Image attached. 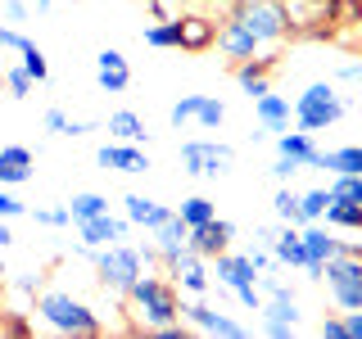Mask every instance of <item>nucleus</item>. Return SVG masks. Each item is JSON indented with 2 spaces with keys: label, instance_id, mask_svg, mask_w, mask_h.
<instances>
[{
  "label": "nucleus",
  "instance_id": "obj_1",
  "mask_svg": "<svg viewBox=\"0 0 362 339\" xmlns=\"http://www.w3.org/2000/svg\"><path fill=\"white\" fill-rule=\"evenodd\" d=\"M127 299V312L132 321L141 326L145 335L154 331V326H168V321H181V290L173 285V280L154 276V271H141V280L122 294Z\"/></svg>",
  "mask_w": 362,
  "mask_h": 339
},
{
  "label": "nucleus",
  "instance_id": "obj_2",
  "mask_svg": "<svg viewBox=\"0 0 362 339\" xmlns=\"http://www.w3.org/2000/svg\"><path fill=\"white\" fill-rule=\"evenodd\" d=\"M37 316L54 335H105L100 312L90 308V303H82L77 294H68V290H41L37 294Z\"/></svg>",
  "mask_w": 362,
  "mask_h": 339
},
{
  "label": "nucleus",
  "instance_id": "obj_3",
  "mask_svg": "<svg viewBox=\"0 0 362 339\" xmlns=\"http://www.w3.org/2000/svg\"><path fill=\"white\" fill-rule=\"evenodd\" d=\"M349 113V105L339 100V90L335 82H313L308 90H303L299 100H294V127L299 131H326V127H335L339 118Z\"/></svg>",
  "mask_w": 362,
  "mask_h": 339
},
{
  "label": "nucleus",
  "instance_id": "obj_4",
  "mask_svg": "<svg viewBox=\"0 0 362 339\" xmlns=\"http://www.w3.org/2000/svg\"><path fill=\"white\" fill-rule=\"evenodd\" d=\"M95 276H100V285L113 290V294H127L136 280H141V254H136V244L132 240H118V244H105V249H95Z\"/></svg>",
  "mask_w": 362,
  "mask_h": 339
},
{
  "label": "nucleus",
  "instance_id": "obj_5",
  "mask_svg": "<svg viewBox=\"0 0 362 339\" xmlns=\"http://www.w3.org/2000/svg\"><path fill=\"white\" fill-rule=\"evenodd\" d=\"M322 280H326V294L339 312L349 308H362V258L358 254H335L322 263Z\"/></svg>",
  "mask_w": 362,
  "mask_h": 339
},
{
  "label": "nucleus",
  "instance_id": "obj_6",
  "mask_svg": "<svg viewBox=\"0 0 362 339\" xmlns=\"http://www.w3.org/2000/svg\"><path fill=\"white\" fill-rule=\"evenodd\" d=\"M235 167V150L222 141H186L181 145V172L199 181H218Z\"/></svg>",
  "mask_w": 362,
  "mask_h": 339
},
{
  "label": "nucleus",
  "instance_id": "obj_7",
  "mask_svg": "<svg viewBox=\"0 0 362 339\" xmlns=\"http://www.w3.org/2000/svg\"><path fill=\"white\" fill-rule=\"evenodd\" d=\"M281 9H286V28L290 32L326 41L331 37V23L339 14V0H281Z\"/></svg>",
  "mask_w": 362,
  "mask_h": 339
},
{
  "label": "nucleus",
  "instance_id": "obj_8",
  "mask_svg": "<svg viewBox=\"0 0 362 339\" xmlns=\"http://www.w3.org/2000/svg\"><path fill=\"white\" fill-rule=\"evenodd\" d=\"M235 18L245 23L249 32H254L263 45H281L290 37V28H286V9H281V0H240V5L231 9Z\"/></svg>",
  "mask_w": 362,
  "mask_h": 339
},
{
  "label": "nucleus",
  "instance_id": "obj_9",
  "mask_svg": "<svg viewBox=\"0 0 362 339\" xmlns=\"http://www.w3.org/2000/svg\"><path fill=\"white\" fill-rule=\"evenodd\" d=\"M168 276H173V285L181 290V294H190V299H204V294L213 290V271H209V258L204 254H195V249H181V254H173L168 258Z\"/></svg>",
  "mask_w": 362,
  "mask_h": 339
},
{
  "label": "nucleus",
  "instance_id": "obj_10",
  "mask_svg": "<svg viewBox=\"0 0 362 339\" xmlns=\"http://www.w3.org/2000/svg\"><path fill=\"white\" fill-rule=\"evenodd\" d=\"M181 321L195 326V331H204V335H222V339H245L249 335L245 321L226 316L222 308H209L204 299H181Z\"/></svg>",
  "mask_w": 362,
  "mask_h": 339
},
{
  "label": "nucleus",
  "instance_id": "obj_11",
  "mask_svg": "<svg viewBox=\"0 0 362 339\" xmlns=\"http://www.w3.org/2000/svg\"><path fill=\"white\" fill-rule=\"evenodd\" d=\"M95 163L105 167V172H150V154H145V145H132V141H105L95 150Z\"/></svg>",
  "mask_w": 362,
  "mask_h": 339
},
{
  "label": "nucleus",
  "instance_id": "obj_12",
  "mask_svg": "<svg viewBox=\"0 0 362 339\" xmlns=\"http://www.w3.org/2000/svg\"><path fill=\"white\" fill-rule=\"evenodd\" d=\"M299 240H303V249H308V267H303V271H308V280H322V263L339 254V235L326 222H303Z\"/></svg>",
  "mask_w": 362,
  "mask_h": 339
},
{
  "label": "nucleus",
  "instance_id": "obj_13",
  "mask_svg": "<svg viewBox=\"0 0 362 339\" xmlns=\"http://www.w3.org/2000/svg\"><path fill=\"white\" fill-rule=\"evenodd\" d=\"M213 45H218L226 59H235V64H240V59H254V54H263V41H258L235 14H226V18L218 23V41H213Z\"/></svg>",
  "mask_w": 362,
  "mask_h": 339
},
{
  "label": "nucleus",
  "instance_id": "obj_14",
  "mask_svg": "<svg viewBox=\"0 0 362 339\" xmlns=\"http://www.w3.org/2000/svg\"><path fill=\"white\" fill-rule=\"evenodd\" d=\"M231 240H235V222H226V218H209L204 226H190L186 231V244L195 249V254H204V258L231 249Z\"/></svg>",
  "mask_w": 362,
  "mask_h": 339
},
{
  "label": "nucleus",
  "instance_id": "obj_15",
  "mask_svg": "<svg viewBox=\"0 0 362 339\" xmlns=\"http://www.w3.org/2000/svg\"><path fill=\"white\" fill-rule=\"evenodd\" d=\"M136 226L127 218H113V213H100L90 222H77V235L90 244V249H105V244H118V240H132Z\"/></svg>",
  "mask_w": 362,
  "mask_h": 339
},
{
  "label": "nucleus",
  "instance_id": "obj_16",
  "mask_svg": "<svg viewBox=\"0 0 362 339\" xmlns=\"http://www.w3.org/2000/svg\"><path fill=\"white\" fill-rule=\"evenodd\" d=\"M263 331L272 339H290V335H299V299H263Z\"/></svg>",
  "mask_w": 362,
  "mask_h": 339
},
{
  "label": "nucleus",
  "instance_id": "obj_17",
  "mask_svg": "<svg viewBox=\"0 0 362 339\" xmlns=\"http://www.w3.org/2000/svg\"><path fill=\"white\" fill-rule=\"evenodd\" d=\"M272 68H276V59H272V54H254V59H240V64H235V86H240L249 100L267 95V90H272Z\"/></svg>",
  "mask_w": 362,
  "mask_h": 339
},
{
  "label": "nucleus",
  "instance_id": "obj_18",
  "mask_svg": "<svg viewBox=\"0 0 362 339\" xmlns=\"http://www.w3.org/2000/svg\"><path fill=\"white\" fill-rule=\"evenodd\" d=\"M213 276H218V285H226V290H240V285H254L258 271H254V263H249L245 254L222 249V254H213Z\"/></svg>",
  "mask_w": 362,
  "mask_h": 339
},
{
  "label": "nucleus",
  "instance_id": "obj_19",
  "mask_svg": "<svg viewBox=\"0 0 362 339\" xmlns=\"http://www.w3.org/2000/svg\"><path fill=\"white\" fill-rule=\"evenodd\" d=\"M177 23H181V50H190V54L209 50V45L218 41V18H209V14H186V9H181Z\"/></svg>",
  "mask_w": 362,
  "mask_h": 339
},
{
  "label": "nucleus",
  "instance_id": "obj_20",
  "mask_svg": "<svg viewBox=\"0 0 362 339\" xmlns=\"http://www.w3.org/2000/svg\"><path fill=\"white\" fill-rule=\"evenodd\" d=\"M254 118L263 122L267 136H281V131H290V122H294V105L286 95H272V90H267V95L254 100Z\"/></svg>",
  "mask_w": 362,
  "mask_h": 339
},
{
  "label": "nucleus",
  "instance_id": "obj_21",
  "mask_svg": "<svg viewBox=\"0 0 362 339\" xmlns=\"http://www.w3.org/2000/svg\"><path fill=\"white\" fill-rule=\"evenodd\" d=\"M313 167H317V172H331V177H362V145H344V150H317Z\"/></svg>",
  "mask_w": 362,
  "mask_h": 339
},
{
  "label": "nucleus",
  "instance_id": "obj_22",
  "mask_svg": "<svg viewBox=\"0 0 362 339\" xmlns=\"http://www.w3.org/2000/svg\"><path fill=\"white\" fill-rule=\"evenodd\" d=\"M122 218H127L132 226H141V231H154L163 218H173V208L158 203V199H150V195H127V199H122Z\"/></svg>",
  "mask_w": 362,
  "mask_h": 339
},
{
  "label": "nucleus",
  "instance_id": "obj_23",
  "mask_svg": "<svg viewBox=\"0 0 362 339\" xmlns=\"http://www.w3.org/2000/svg\"><path fill=\"white\" fill-rule=\"evenodd\" d=\"M109 141H132V145H150V127H145V118L136 109H113L109 122H105Z\"/></svg>",
  "mask_w": 362,
  "mask_h": 339
},
{
  "label": "nucleus",
  "instance_id": "obj_24",
  "mask_svg": "<svg viewBox=\"0 0 362 339\" xmlns=\"http://www.w3.org/2000/svg\"><path fill=\"white\" fill-rule=\"evenodd\" d=\"M32 181V150L28 145H0V186Z\"/></svg>",
  "mask_w": 362,
  "mask_h": 339
},
{
  "label": "nucleus",
  "instance_id": "obj_25",
  "mask_svg": "<svg viewBox=\"0 0 362 339\" xmlns=\"http://www.w3.org/2000/svg\"><path fill=\"white\" fill-rule=\"evenodd\" d=\"M272 258H276V267H308V249L299 240V226L281 222L276 240H272Z\"/></svg>",
  "mask_w": 362,
  "mask_h": 339
},
{
  "label": "nucleus",
  "instance_id": "obj_26",
  "mask_svg": "<svg viewBox=\"0 0 362 339\" xmlns=\"http://www.w3.org/2000/svg\"><path fill=\"white\" fill-rule=\"evenodd\" d=\"M186 231H190V226L181 222L177 213H173V218H163V222L154 226V231H145V235H150V240H154L158 258H163V263H168V258H173V254H181V249H186Z\"/></svg>",
  "mask_w": 362,
  "mask_h": 339
},
{
  "label": "nucleus",
  "instance_id": "obj_27",
  "mask_svg": "<svg viewBox=\"0 0 362 339\" xmlns=\"http://www.w3.org/2000/svg\"><path fill=\"white\" fill-rule=\"evenodd\" d=\"M276 154H286L294 158V163H303V167H313V158H317V136L313 131H281L276 136Z\"/></svg>",
  "mask_w": 362,
  "mask_h": 339
},
{
  "label": "nucleus",
  "instance_id": "obj_28",
  "mask_svg": "<svg viewBox=\"0 0 362 339\" xmlns=\"http://www.w3.org/2000/svg\"><path fill=\"white\" fill-rule=\"evenodd\" d=\"M100 213H109V199L105 195H95V190H77L73 199H68V218L77 222H90V218H100Z\"/></svg>",
  "mask_w": 362,
  "mask_h": 339
},
{
  "label": "nucleus",
  "instance_id": "obj_29",
  "mask_svg": "<svg viewBox=\"0 0 362 339\" xmlns=\"http://www.w3.org/2000/svg\"><path fill=\"white\" fill-rule=\"evenodd\" d=\"M145 45H154V50H181V23L177 18H158L150 28L141 32Z\"/></svg>",
  "mask_w": 362,
  "mask_h": 339
},
{
  "label": "nucleus",
  "instance_id": "obj_30",
  "mask_svg": "<svg viewBox=\"0 0 362 339\" xmlns=\"http://www.w3.org/2000/svg\"><path fill=\"white\" fill-rule=\"evenodd\" d=\"M331 203H335L331 186L303 190V195H299V226H303V222H322V218H326V208H331Z\"/></svg>",
  "mask_w": 362,
  "mask_h": 339
},
{
  "label": "nucleus",
  "instance_id": "obj_31",
  "mask_svg": "<svg viewBox=\"0 0 362 339\" xmlns=\"http://www.w3.org/2000/svg\"><path fill=\"white\" fill-rule=\"evenodd\" d=\"M95 86L105 95H122L132 86V64H95Z\"/></svg>",
  "mask_w": 362,
  "mask_h": 339
},
{
  "label": "nucleus",
  "instance_id": "obj_32",
  "mask_svg": "<svg viewBox=\"0 0 362 339\" xmlns=\"http://www.w3.org/2000/svg\"><path fill=\"white\" fill-rule=\"evenodd\" d=\"M326 226H331V231H358L362 235V203H331V208H326V218H322Z\"/></svg>",
  "mask_w": 362,
  "mask_h": 339
},
{
  "label": "nucleus",
  "instance_id": "obj_33",
  "mask_svg": "<svg viewBox=\"0 0 362 339\" xmlns=\"http://www.w3.org/2000/svg\"><path fill=\"white\" fill-rule=\"evenodd\" d=\"M186 226H204L209 218H218V203L213 199H204V195H190V199H181V208H173Z\"/></svg>",
  "mask_w": 362,
  "mask_h": 339
},
{
  "label": "nucleus",
  "instance_id": "obj_34",
  "mask_svg": "<svg viewBox=\"0 0 362 339\" xmlns=\"http://www.w3.org/2000/svg\"><path fill=\"white\" fill-rule=\"evenodd\" d=\"M195 122L204 131H218L222 122H226V105L218 95H199V109H195Z\"/></svg>",
  "mask_w": 362,
  "mask_h": 339
},
{
  "label": "nucleus",
  "instance_id": "obj_35",
  "mask_svg": "<svg viewBox=\"0 0 362 339\" xmlns=\"http://www.w3.org/2000/svg\"><path fill=\"white\" fill-rule=\"evenodd\" d=\"M272 213H276V222L299 226V190L281 186V190H276V199H272Z\"/></svg>",
  "mask_w": 362,
  "mask_h": 339
},
{
  "label": "nucleus",
  "instance_id": "obj_36",
  "mask_svg": "<svg viewBox=\"0 0 362 339\" xmlns=\"http://www.w3.org/2000/svg\"><path fill=\"white\" fill-rule=\"evenodd\" d=\"M18 54H23V68H28V77H32V82H45V77H50V64H45V54L37 50V41H28Z\"/></svg>",
  "mask_w": 362,
  "mask_h": 339
},
{
  "label": "nucleus",
  "instance_id": "obj_37",
  "mask_svg": "<svg viewBox=\"0 0 362 339\" xmlns=\"http://www.w3.org/2000/svg\"><path fill=\"white\" fill-rule=\"evenodd\" d=\"M331 195L339 203H362V177H331Z\"/></svg>",
  "mask_w": 362,
  "mask_h": 339
},
{
  "label": "nucleus",
  "instance_id": "obj_38",
  "mask_svg": "<svg viewBox=\"0 0 362 339\" xmlns=\"http://www.w3.org/2000/svg\"><path fill=\"white\" fill-rule=\"evenodd\" d=\"M258 294H263V299H290L294 290L276 276V267H272V271H258Z\"/></svg>",
  "mask_w": 362,
  "mask_h": 339
},
{
  "label": "nucleus",
  "instance_id": "obj_39",
  "mask_svg": "<svg viewBox=\"0 0 362 339\" xmlns=\"http://www.w3.org/2000/svg\"><path fill=\"white\" fill-rule=\"evenodd\" d=\"M195 109H199V95H181L173 109H168V122L173 127H190L195 122Z\"/></svg>",
  "mask_w": 362,
  "mask_h": 339
},
{
  "label": "nucleus",
  "instance_id": "obj_40",
  "mask_svg": "<svg viewBox=\"0 0 362 339\" xmlns=\"http://www.w3.org/2000/svg\"><path fill=\"white\" fill-rule=\"evenodd\" d=\"M5 86H9V95H14V100H28V90H32L28 68H23V64H9L5 68Z\"/></svg>",
  "mask_w": 362,
  "mask_h": 339
},
{
  "label": "nucleus",
  "instance_id": "obj_41",
  "mask_svg": "<svg viewBox=\"0 0 362 339\" xmlns=\"http://www.w3.org/2000/svg\"><path fill=\"white\" fill-rule=\"evenodd\" d=\"M23 213H28V203L14 195V186H0V218L14 222V218H23Z\"/></svg>",
  "mask_w": 362,
  "mask_h": 339
},
{
  "label": "nucleus",
  "instance_id": "obj_42",
  "mask_svg": "<svg viewBox=\"0 0 362 339\" xmlns=\"http://www.w3.org/2000/svg\"><path fill=\"white\" fill-rule=\"evenodd\" d=\"M267 172H272V177H276V181H281V186H290V181H294V177H299V172H303V163H294V158H286V154H276V163H272V167H267Z\"/></svg>",
  "mask_w": 362,
  "mask_h": 339
},
{
  "label": "nucleus",
  "instance_id": "obj_43",
  "mask_svg": "<svg viewBox=\"0 0 362 339\" xmlns=\"http://www.w3.org/2000/svg\"><path fill=\"white\" fill-rule=\"evenodd\" d=\"M32 37H28V32H18V28H9V23H0V50H23V45H28Z\"/></svg>",
  "mask_w": 362,
  "mask_h": 339
},
{
  "label": "nucleus",
  "instance_id": "obj_44",
  "mask_svg": "<svg viewBox=\"0 0 362 339\" xmlns=\"http://www.w3.org/2000/svg\"><path fill=\"white\" fill-rule=\"evenodd\" d=\"M245 258L254 263V271H272V267H276V258H272V249H267V244H254V249H245Z\"/></svg>",
  "mask_w": 362,
  "mask_h": 339
},
{
  "label": "nucleus",
  "instance_id": "obj_45",
  "mask_svg": "<svg viewBox=\"0 0 362 339\" xmlns=\"http://www.w3.org/2000/svg\"><path fill=\"white\" fill-rule=\"evenodd\" d=\"M32 218H37L41 226H68V222H73V218H68V203H64V208H37Z\"/></svg>",
  "mask_w": 362,
  "mask_h": 339
},
{
  "label": "nucleus",
  "instance_id": "obj_46",
  "mask_svg": "<svg viewBox=\"0 0 362 339\" xmlns=\"http://www.w3.org/2000/svg\"><path fill=\"white\" fill-rule=\"evenodd\" d=\"M317 335H322V339H344V316H339V312L322 316V326H317Z\"/></svg>",
  "mask_w": 362,
  "mask_h": 339
},
{
  "label": "nucleus",
  "instance_id": "obj_47",
  "mask_svg": "<svg viewBox=\"0 0 362 339\" xmlns=\"http://www.w3.org/2000/svg\"><path fill=\"white\" fill-rule=\"evenodd\" d=\"M231 294L245 303L249 312H258V308H263V294H258V280H254V285H240V290H231Z\"/></svg>",
  "mask_w": 362,
  "mask_h": 339
},
{
  "label": "nucleus",
  "instance_id": "obj_48",
  "mask_svg": "<svg viewBox=\"0 0 362 339\" xmlns=\"http://www.w3.org/2000/svg\"><path fill=\"white\" fill-rule=\"evenodd\" d=\"M41 127H45V131H54V136H64V131H68V113H64V109H45Z\"/></svg>",
  "mask_w": 362,
  "mask_h": 339
},
{
  "label": "nucleus",
  "instance_id": "obj_49",
  "mask_svg": "<svg viewBox=\"0 0 362 339\" xmlns=\"http://www.w3.org/2000/svg\"><path fill=\"white\" fill-rule=\"evenodd\" d=\"M339 316H344V339H362V308H349Z\"/></svg>",
  "mask_w": 362,
  "mask_h": 339
},
{
  "label": "nucleus",
  "instance_id": "obj_50",
  "mask_svg": "<svg viewBox=\"0 0 362 339\" xmlns=\"http://www.w3.org/2000/svg\"><path fill=\"white\" fill-rule=\"evenodd\" d=\"M150 335H154V339H186V321H168V326H154Z\"/></svg>",
  "mask_w": 362,
  "mask_h": 339
},
{
  "label": "nucleus",
  "instance_id": "obj_51",
  "mask_svg": "<svg viewBox=\"0 0 362 339\" xmlns=\"http://www.w3.org/2000/svg\"><path fill=\"white\" fill-rule=\"evenodd\" d=\"M136 254H141V263H145V271H150L154 263H163V258H158V249H154V240H136Z\"/></svg>",
  "mask_w": 362,
  "mask_h": 339
},
{
  "label": "nucleus",
  "instance_id": "obj_52",
  "mask_svg": "<svg viewBox=\"0 0 362 339\" xmlns=\"http://www.w3.org/2000/svg\"><path fill=\"white\" fill-rule=\"evenodd\" d=\"M100 127V122H90V118H68V131L64 136H73V141H77V136H86V131H95Z\"/></svg>",
  "mask_w": 362,
  "mask_h": 339
},
{
  "label": "nucleus",
  "instance_id": "obj_53",
  "mask_svg": "<svg viewBox=\"0 0 362 339\" xmlns=\"http://www.w3.org/2000/svg\"><path fill=\"white\" fill-rule=\"evenodd\" d=\"M5 18L9 23H28V5H23V0H5Z\"/></svg>",
  "mask_w": 362,
  "mask_h": 339
},
{
  "label": "nucleus",
  "instance_id": "obj_54",
  "mask_svg": "<svg viewBox=\"0 0 362 339\" xmlns=\"http://www.w3.org/2000/svg\"><path fill=\"white\" fill-rule=\"evenodd\" d=\"M276 231H281V226H258V231H254V244H267V249H272V240H276Z\"/></svg>",
  "mask_w": 362,
  "mask_h": 339
},
{
  "label": "nucleus",
  "instance_id": "obj_55",
  "mask_svg": "<svg viewBox=\"0 0 362 339\" xmlns=\"http://www.w3.org/2000/svg\"><path fill=\"white\" fill-rule=\"evenodd\" d=\"M18 290H23V294H41V276H23Z\"/></svg>",
  "mask_w": 362,
  "mask_h": 339
},
{
  "label": "nucleus",
  "instance_id": "obj_56",
  "mask_svg": "<svg viewBox=\"0 0 362 339\" xmlns=\"http://www.w3.org/2000/svg\"><path fill=\"white\" fill-rule=\"evenodd\" d=\"M204 5H209V9H218V14H231V9L240 5V0H204Z\"/></svg>",
  "mask_w": 362,
  "mask_h": 339
},
{
  "label": "nucleus",
  "instance_id": "obj_57",
  "mask_svg": "<svg viewBox=\"0 0 362 339\" xmlns=\"http://www.w3.org/2000/svg\"><path fill=\"white\" fill-rule=\"evenodd\" d=\"M9 244H14V231H9V222L5 218H0V254H5V249Z\"/></svg>",
  "mask_w": 362,
  "mask_h": 339
},
{
  "label": "nucleus",
  "instance_id": "obj_58",
  "mask_svg": "<svg viewBox=\"0 0 362 339\" xmlns=\"http://www.w3.org/2000/svg\"><path fill=\"white\" fill-rule=\"evenodd\" d=\"M349 41H354V45H358V50H362V28H358V32H349Z\"/></svg>",
  "mask_w": 362,
  "mask_h": 339
},
{
  "label": "nucleus",
  "instance_id": "obj_59",
  "mask_svg": "<svg viewBox=\"0 0 362 339\" xmlns=\"http://www.w3.org/2000/svg\"><path fill=\"white\" fill-rule=\"evenodd\" d=\"M5 276H9V267H5V258H0V285H5Z\"/></svg>",
  "mask_w": 362,
  "mask_h": 339
},
{
  "label": "nucleus",
  "instance_id": "obj_60",
  "mask_svg": "<svg viewBox=\"0 0 362 339\" xmlns=\"http://www.w3.org/2000/svg\"><path fill=\"white\" fill-rule=\"evenodd\" d=\"M37 9H50V0H37Z\"/></svg>",
  "mask_w": 362,
  "mask_h": 339
},
{
  "label": "nucleus",
  "instance_id": "obj_61",
  "mask_svg": "<svg viewBox=\"0 0 362 339\" xmlns=\"http://www.w3.org/2000/svg\"><path fill=\"white\" fill-rule=\"evenodd\" d=\"M358 18H362V0H358Z\"/></svg>",
  "mask_w": 362,
  "mask_h": 339
}]
</instances>
